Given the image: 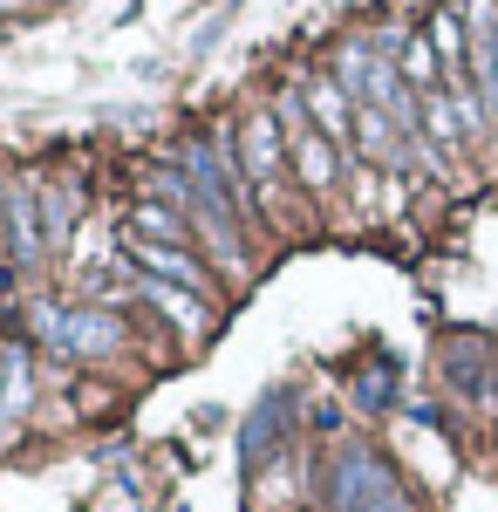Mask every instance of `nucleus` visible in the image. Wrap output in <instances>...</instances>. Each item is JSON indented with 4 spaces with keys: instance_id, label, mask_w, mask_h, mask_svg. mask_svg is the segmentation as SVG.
<instances>
[{
    "instance_id": "obj_1",
    "label": "nucleus",
    "mask_w": 498,
    "mask_h": 512,
    "mask_svg": "<svg viewBox=\"0 0 498 512\" xmlns=\"http://www.w3.org/2000/svg\"><path fill=\"white\" fill-rule=\"evenodd\" d=\"M328 506L335 512H410L403 485L389 478V465L376 451H342L328 472Z\"/></svg>"
},
{
    "instance_id": "obj_2",
    "label": "nucleus",
    "mask_w": 498,
    "mask_h": 512,
    "mask_svg": "<svg viewBox=\"0 0 498 512\" xmlns=\"http://www.w3.org/2000/svg\"><path fill=\"white\" fill-rule=\"evenodd\" d=\"M471 89L485 103V117H498V7L471 0Z\"/></svg>"
},
{
    "instance_id": "obj_3",
    "label": "nucleus",
    "mask_w": 498,
    "mask_h": 512,
    "mask_svg": "<svg viewBox=\"0 0 498 512\" xmlns=\"http://www.w3.org/2000/svg\"><path fill=\"white\" fill-rule=\"evenodd\" d=\"M355 144H362V158H376V164H403L410 158V137H403L396 117L376 110V103H355Z\"/></svg>"
},
{
    "instance_id": "obj_4",
    "label": "nucleus",
    "mask_w": 498,
    "mask_h": 512,
    "mask_svg": "<svg viewBox=\"0 0 498 512\" xmlns=\"http://www.w3.org/2000/svg\"><path fill=\"white\" fill-rule=\"evenodd\" d=\"M130 253H137V267H144L151 280H171V287H192V294H205V274H198L178 246H151V239L130 233Z\"/></svg>"
},
{
    "instance_id": "obj_5",
    "label": "nucleus",
    "mask_w": 498,
    "mask_h": 512,
    "mask_svg": "<svg viewBox=\"0 0 498 512\" xmlns=\"http://www.w3.org/2000/svg\"><path fill=\"white\" fill-rule=\"evenodd\" d=\"M239 164H246V185H267V178H273V164H280V130H273V117L246 123V137H239Z\"/></svg>"
},
{
    "instance_id": "obj_6",
    "label": "nucleus",
    "mask_w": 498,
    "mask_h": 512,
    "mask_svg": "<svg viewBox=\"0 0 498 512\" xmlns=\"http://www.w3.org/2000/svg\"><path fill=\"white\" fill-rule=\"evenodd\" d=\"M116 342H123V328H116L110 315H62V349H76V355H110Z\"/></svg>"
},
{
    "instance_id": "obj_7",
    "label": "nucleus",
    "mask_w": 498,
    "mask_h": 512,
    "mask_svg": "<svg viewBox=\"0 0 498 512\" xmlns=\"http://www.w3.org/2000/svg\"><path fill=\"white\" fill-rule=\"evenodd\" d=\"M280 424H287V390H267V403H260V410H253V424H246V465L273 458V444H280Z\"/></svg>"
},
{
    "instance_id": "obj_8",
    "label": "nucleus",
    "mask_w": 498,
    "mask_h": 512,
    "mask_svg": "<svg viewBox=\"0 0 498 512\" xmlns=\"http://www.w3.org/2000/svg\"><path fill=\"white\" fill-rule=\"evenodd\" d=\"M294 164H301V178L314 192H328V185H335V137H328V130H301V137H294Z\"/></svg>"
},
{
    "instance_id": "obj_9",
    "label": "nucleus",
    "mask_w": 498,
    "mask_h": 512,
    "mask_svg": "<svg viewBox=\"0 0 498 512\" xmlns=\"http://www.w3.org/2000/svg\"><path fill=\"white\" fill-rule=\"evenodd\" d=\"M451 383H458L464 396H478V403H492V369H485V349L478 342H451Z\"/></svg>"
},
{
    "instance_id": "obj_10",
    "label": "nucleus",
    "mask_w": 498,
    "mask_h": 512,
    "mask_svg": "<svg viewBox=\"0 0 498 512\" xmlns=\"http://www.w3.org/2000/svg\"><path fill=\"white\" fill-rule=\"evenodd\" d=\"M396 55H403V82L423 89V96H437V69H444V55H437L423 35H403V41H396Z\"/></svg>"
},
{
    "instance_id": "obj_11",
    "label": "nucleus",
    "mask_w": 498,
    "mask_h": 512,
    "mask_svg": "<svg viewBox=\"0 0 498 512\" xmlns=\"http://www.w3.org/2000/svg\"><path fill=\"white\" fill-rule=\"evenodd\" d=\"M430 48L444 55V76L464 82V7H444V14L430 21Z\"/></svg>"
},
{
    "instance_id": "obj_12",
    "label": "nucleus",
    "mask_w": 498,
    "mask_h": 512,
    "mask_svg": "<svg viewBox=\"0 0 498 512\" xmlns=\"http://www.w3.org/2000/svg\"><path fill=\"white\" fill-rule=\"evenodd\" d=\"M144 294H151V301H157V308H164L171 321H178L185 335H198V328H205V308H198L192 287H171V280H144Z\"/></svg>"
},
{
    "instance_id": "obj_13",
    "label": "nucleus",
    "mask_w": 498,
    "mask_h": 512,
    "mask_svg": "<svg viewBox=\"0 0 498 512\" xmlns=\"http://www.w3.org/2000/svg\"><path fill=\"white\" fill-rule=\"evenodd\" d=\"M307 103H314V117H321V130H328L335 144H342L348 130H355V117H348V89H342V82H314V89H307Z\"/></svg>"
},
{
    "instance_id": "obj_14",
    "label": "nucleus",
    "mask_w": 498,
    "mask_h": 512,
    "mask_svg": "<svg viewBox=\"0 0 498 512\" xmlns=\"http://www.w3.org/2000/svg\"><path fill=\"white\" fill-rule=\"evenodd\" d=\"M7 233H14V260H41V233H35V192L7 198Z\"/></svg>"
},
{
    "instance_id": "obj_15",
    "label": "nucleus",
    "mask_w": 498,
    "mask_h": 512,
    "mask_svg": "<svg viewBox=\"0 0 498 512\" xmlns=\"http://www.w3.org/2000/svg\"><path fill=\"white\" fill-rule=\"evenodd\" d=\"M423 137H430V144H444V151H451V144L464 137V123H458V103H451V89L423 96Z\"/></svg>"
},
{
    "instance_id": "obj_16",
    "label": "nucleus",
    "mask_w": 498,
    "mask_h": 512,
    "mask_svg": "<svg viewBox=\"0 0 498 512\" xmlns=\"http://www.w3.org/2000/svg\"><path fill=\"white\" fill-rule=\"evenodd\" d=\"M130 233H137V239H157V246H178V239H185V226H178V212H164V205H144V212L130 219Z\"/></svg>"
},
{
    "instance_id": "obj_17",
    "label": "nucleus",
    "mask_w": 498,
    "mask_h": 512,
    "mask_svg": "<svg viewBox=\"0 0 498 512\" xmlns=\"http://www.w3.org/2000/svg\"><path fill=\"white\" fill-rule=\"evenodd\" d=\"M21 410H28V355L14 349V355H7V383H0V417L14 424Z\"/></svg>"
},
{
    "instance_id": "obj_18",
    "label": "nucleus",
    "mask_w": 498,
    "mask_h": 512,
    "mask_svg": "<svg viewBox=\"0 0 498 512\" xmlns=\"http://www.w3.org/2000/svg\"><path fill=\"white\" fill-rule=\"evenodd\" d=\"M355 403H362V410H383V403H389V362L376 369V376H362V383H355Z\"/></svg>"
},
{
    "instance_id": "obj_19",
    "label": "nucleus",
    "mask_w": 498,
    "mask_h": 512,
    "mask_svg": "<svg viewBox=\"0 0 498 512\" xmlns=\"http://www.w3.org/2000/svg\"><path fill=\"white\" fill-rule=\"evenodd\" d=\"M219 28H226V14H212V21H198V35H192V55H205V48L219 41Z\"/></svg>"
},
{
    "instance_id": "obj_20",
    "label": "nucleus",
    "mask_w": 498,
    "mask_h": 512,
    "mask_svg": "<svg viewBox=\"0 0 498 512\" xmlns=\"http://www.w3.org/2000/svg\"><path fill=\"white\" fill-rule=\"evenodd\" d=\"M0 7H14V0H0Z\"/></svg>"
}]
</instances>
